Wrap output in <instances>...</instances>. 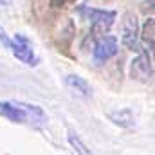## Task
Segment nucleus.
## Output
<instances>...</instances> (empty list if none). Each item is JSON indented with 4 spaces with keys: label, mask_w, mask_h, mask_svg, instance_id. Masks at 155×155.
Here are the masks:
<instances>
[{
    "label": "nucleus",
    "mask_w": 155,
    "mask_h": 155,
    "mask_svg": "<svg viewBox=\"0 0 155 155\" xmlns=\"http://www.w3.org/2000/svg\"><path fill=\"white\" fill-rule=\"evenodd\" d=\"M9 51L13 52V56H15L18 61H22V63H25V65H29V67H36L40 63V58L36 56V52H35L33 41L27 38L25 35H22V33H16V35L11 38V47H9Z\"/></svg>",
    "instance_id": "f257e3e1"
},
{
    "label": "nucleus",
    "mask_w": 155,
    "mask_h": 155,
    "mask_svg": "<svg viewBox=\"0 0 155 155\" xmlns=\"http://www.w3.org/2000/svg\"><path fill=\"white\" fill-rule=\"evenodd\" d=\"M78 15L81 18L88 20L92 29H96V27L108 29L117 18V13L112 11V9H97V7H88V5L78 7Z\"/></svg>",
    "instance_id": "f03ea898"
},
{
    "label": "nucleus",
    "mask_w": 155,
    "mask_h": 155,
    "mask_svg": "<svg viewBox=\"0 0 155 155\" xmlns=\"http://www.w3.org/2000/svg\"><path fill=\"white\" fill-rule=\"evenodd\" d=\"M139 22H137V16L134 13H124L123 16V22H121V41L124 47H128L130 51H143L141 49V43H139Z\"/></svg>",
    "instance_id": "7ed1b4c3"
},
{
    "label": "nucleus",
    "mask_w": 155,
    "mask_h": 155,
    "mask_svg": "<svg viewBox=\"0 0 155 155\" xmlns=\"http://www.w3.org/2000/svg\"><path fill=\"white\" fill-rule=\"evenodd\" d=\"M119 51V40L112 35H107V36H101L94 43V49H92V61L96 65H103L107 63L110 58H114Z\"/></svg>",
    "instance_id": "20e7f679"
},
{
    "label": "nucleus",
    "mask_w": 155,
    "mask_h": 155,
    "mask_svg": "<svg viewBox=\"0 0 155 155\" xmlns=\"http://www.w3.org/2000/svg\"><path fill=\"white\" fill-rule=\"evenodd\" d=\"M130 76L141 83H148L152 81L153 76V65H152V56L148 54V51H139L137 56L132 60L130 65Z\"/></svg>",
    "instance_id": "39448f33"
},
{
    "label": "nucleus",
    "mask_w": 155,
    "mask_h": 155,
    "mask_svg": "<svg viewBox=\"0 0 155 155\" xmlns=\"http://www.w3.org/2000/svg\"><path fill=\"white\" fill-rule=\"evenodd\" d=\"M108 119L121 128H132L137 124V112L134 108H117L108 112Z\"/></svg>",
    "instance_id": "423d86ee"
},
{
    "label": "nucleus",
    "mask_w": 155,
    "mask_h": 155,
    "mask_svg": "<svg viewBox=\"0 0 155 155\" xmlns=\"http://www.w3.org/2000/svg\"><path fill=\"white\" fill-rule=\"evenodd\" d=\"M0 114L13 123H27L25 112L22 108V101H0Z\"/></svg>",
    "instance_id": "0eeeda50"
},
{
    "label": "nucleus",
    "mask_w": 155,
    "mask_h": 155,
    "mask_svg": "<svg viewBox=\"0 0 155 155\" xmlns=\"http://www.w3.org/2000/svg\"><path fill=\"white\" fill-rule=\"evenodd\" d=\"M65 85H67L71 90H74L76 94L83 96V97H90V94H92L90 83H88L85 78L78 76V74H69V76H65Z\"/></svg>",
    "instance_id": "6e6552de"
},
{
    "label": "nucleus",
    "mask_w": 155,
    "mask_h": 155,
    "mask_svg": "<svg viewBox=\"0 0 155 155\" xmlns=\"http://www.w3.org/2000/svg\"><path fill=\"white\" fill-rule=\"evenodd\" d=\"M67 143L71 144V148L74 150V153L76 155H94L92 153V150L83 143V139L78 135L74 130H69V132H67Z\"/></svg>",
    "instance_id": "1a4fd4ad"
},
{
    "label": "nucleus",
    "mask_w": 155,
    "mask_h": 155,
    "mask_svg": "<svg viewBox=\"0 0 155 155\" xmlns=\"http://www.w3.org/2000/svg\"><path fill=\"white\" fill-rule=\"evenodd\" d=\"M153 29H155V22L153 18H148L144 27H143V33H139V40H143L146 45H148V51L152 52L153 51Z\"/></svg>",
    "instance_id": "9d476101"
},
{
    "label": "nucleus",
    "mask_w": 155,
    "mask_h": 155,
    "mask_svg": "<svg viewBox=\"0 0 155 155\" xmlns=\"http://www.w3.org/2000/svg\"><path fill=\"white\" fill-rule=\"evenodd\" d=\"M0 43H2L5 49H9V47H11V38L7 36V33L4 31V27H0Z\"/></svg>",
    "instance_id": "9b49d317"
},
{
    "label": "nucleus",
    "mask_w": 155,
    "mask_h": 155,
    "mask_svg": "<svg viewBox=\"0 0 155 155\" xmlns=\"http://www.w3.org/2000/svg\"><path fill=\"white\" fill-rule=\"evenodd\" d=\"M69 2H74V0H49V5L54 9H60V7H65Z\"/></svg>",
    "instance_id": "f8f14e48"
},
{
    "label": "nucleus",
    "mask_w": 155,
    "mask_h": 155,
    "mask_svg": "<svg viewBox=\"0 0 155 155\" xmlns=\"http://www.w3.org/2000/svg\"><path fill=\"white\" fill-rule=\"evenodd\" d=\"M0 5L2 7H7V5H11V0H0Z\"/></svg>",
    "instance_id": "ddd939ff"
}]
</instances>
